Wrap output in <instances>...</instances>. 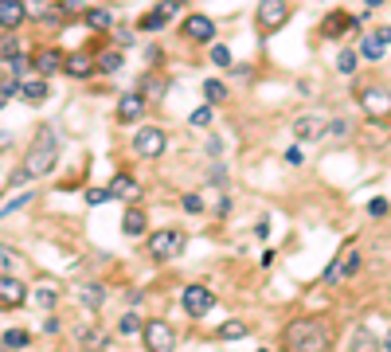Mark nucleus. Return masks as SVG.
I'll return each instance as SVG.
<instances>
[{
  "label": "nucleus",
  "mask_w": 391,
  "mask_h": 352,
  "mask_svg": "<svg viewBox=\"0 0 391 352\" xmlns=\"http://www.w3.org/2000/svg\"><path fill=\"white\" fill-rule=\"evenodd\" d=\"M286 352H332V325L325 317H297L282 329Z\"/></svg>",
  "instance_id": "nucleus-1"
},
{
  "label": "nucleus",
  "mask_w": 391,
  "mask_h": 352,
  "mask_svg": "<svg viewBox=\"0 0 391 352\" xmlns=\"http://www.w3.org/2000/svg\"><path fill=\"white\" fill-rule=\"evenodd\" d=\"M59 153H63L59 125L43 122V125L36 130V137H32L28 153H24V172H28V180H36V176H47V172H55V165H59Z\"/></svg>",
  "instance_id": "nucleus-2"
},
{
  "label": "nucleus",
  "mask_w": 391,
  "mask_h": 352,
  "mask_svg": "<svg viewBox=\"0 0 391 352\" xmlns=\"http://www.w3.org/2000/svg\"><path fill=\"white\" fill-rule=\"evenodd\" d=\"M290 16H293V4L290 0H258V8H255V24L262 36H270V32H282V28L290 24Z\"/></svg>",
  "instance_id": "nucleus-3"
},
{
  "label": "nucleus",
  "mask_w": 391,
  "mask_h": 352,
  "mask_svg": "<svg viewBox=\"0 0 391 352\" xmlns=\"http://www.w3.org/2000/svg\"><path fill=\"white\" fill-rule=\"evenodd\" d=\"M184 247H188V235L176 227H165V231L149 235V255L157 258V262H172L176 255H184Z\"/></svg>",
  "instance_id": "nucleus-4"
},
{
  "label": "nucleus",
  "mask_w": 391,
  "mask_h": 352,
  "mask_svg": "<svg viewBox=\"0 0 391 352\" xmlns=\"http://www.w3.org/2000/svg\"><path fill=\"white\" fill-rule=\"evenodd\" d=\"M165 149H169V134H165L160 125H141V130L134 134V153H137V157L157 161Z\"/></svg>",
  "instance_id": "nucleus-5"
},
{
  "label": "nucleus",
  "mask_w": 391,
  "mask_h": 352,
  "mask_svg": "<svg viewBox=\"0 0 391 352\" xmlns=\"http://www.w3.org/2000/svg\"><path fill=\"white\" fill-rule=\"evenodd\" d=\"M360 106H364L368 118L388 122L391 118V90L388 86H364V90H360Z\"/></svg>",
  "instance_id": "nucleus-6"
},
{
  "label": "nucleus",
  "mask_w": 391,
  "mask_h": 352,
  "mask_svg": "<svg viewBox=\"0 0 391 352\" xmlns=\"http://www.w3.org/2000/svg\"><path fill=\"white\" fill-rule=\"evenodd\" d=\"M141 337H145L149 352H176V333H172L169 321H145Z\"/></svg>",
  "instance_id": "nucleus-7"
},
{
  "label": "nucleus",
  "mask_w": 391,
  "mask_h": 352,
  "mask_svg": "<svg viewBox=\"0 0 391 352\" xmlns=\"http://www.w3.org/2000/svg\"><path fill=\"white\" fill-rule=\"evenodd\" d=\"M180 36L188 39V43H211L215 39V20L204 12H188L180 24Z\"/></svg>",
  "instance_id": "nucleus-8"
},
{
  "label": "nucleus",
  "mask_w": 391,
  "mask_h": 352,
  "mask_svg": "<svg viewBox=\"0 0 391 352\" xmlns=\"http://www.w3.org/2000/svg\"><path fill=\"white\" fill-rule=\"evenodd\" d=\"M180 305L188 317H208L211 305H215V293L208 290V286H188V290L180 293Z\"/></svg>",
  "instance_id": "nucleus-9"
},
{
  "label": "nucleus",
  "mask_w": 391,
  "mask_h": 352,
  "mask_svg": "<svg viewBox=\"0 0 391 352\" xmlns=\"http://www.w3.org/2000/svg\"><path fill=\"white\" fill-rule=\"evenodd\" d=\"M325 134H329V118L325 114H302V118H293V137L297 141H317Z\"/></svg>",
  "instance_id": "nucleus-10"
},
{
  "label": "nucleus",
  "mask_w": 391,
  "mask_h": 352,
  "mask_svg": "<svg viewBox=\"0 0 391 352\" xmlns=\"http://www.w3.org/2000/svg\"><path fill=\"white\" fill-rule=\"evenodd\" d=\"M94 71H98L94 51H71V55L63 59V74H71V79H90Z\"/></svg>",
  "instance_id": "nucleus-11"
},
{
  "label": "nucleus",
  "mask_w": 391,
  "mask_h": 352,
  "mask_svg": "<svg viewBox=\"0 0 391 352\" xmlns=\"http://www.w3.org/2000/svg\"><path fill=\"white\" fill-rule=\"evenodd\" d=\"M28 302V286L12 274H0V309H20Z\"/></svg>",
  "instance_id": "nucleus-12"
},
{
  "label": "nucleus",
  "mask_w": 391,
  "mask_h": 352,
  "mask_svg": "<svg viewBox=\"0 0 391 352\" xmlns=\"http://www.w3.org/2000/svg\"><path fill=\"white\" fill-rule=\"evenodd\" d=\"M356 24H360L356 16H344V12H329V16H325V20H321L317 36H321V39H341L344 32H352Z\"/></svg>",
  "instance_id": "nucleus-13"
},
{
  "label": "nucleus",
  "mask_w": 391,
  "mask_h": 352,
  "mask_svg": "<svg viewBox=\"0 0 391 352\" xmlns=\"http://www.w3.org/2000/svg\"><path fill=\"white\" fill-rule=\"evenodd\" d=\"M63 51H55V48H43V51H36L32 55V71L39 74V79H47V74H59L63 71Z\"/></svg>",
  "instance_id": "nucleus-14"
},
{
  "label": "nucleus",
  "mask_w": 391,
  "mask_h": 352,
  "mask_svg": "<svg viewBox=\"0 0 391 352\" xmlns=\"http://www.w3.org/2000/svg\"><path fill=\"white\" fill-rule=\"evenodd\" d=\"M24 20H28L24 0H0V32H16Z\"/></svg>",
  "instance_id": "nucleus-15"
},
{
  "label": "nucleus",
  "mask_w": 391,
  "mask_h": 352,
  "mask_svg": "<svg viewBox=\"0 0 391 352\" xmlns=\"http://www.w3.org/2000/svg\"><path fill=\"white\" fill-rule=\"evenodd\" d=\"M379 349H383V340H379L368 325H356L352 329V337H348V352H379Z\"/></svg>",
  "instance_id": "nucleus-16"
},
{
  "label": "nucleus",
  "mask_w": 391,
  "mask_h": 352,
  "mask_svg": "<svg viewBox=\"0 0 391 352\" xmlns=\"http://www.w3.org/2000/svg\"><path fill=\"white\" fill-rule=\"evenodd\" d=\"M137 196H141V188H137V180L129 172H118L110 180V200H137Z\"/></svg>",
  "instance_id": "nucleus-17"
},
{
  "label": "nucleus",
  "mask_w": 391,
  "mask_h": 352,
  "mask_svg": "<svg viewBox=\"0 0 391 352\" xmlns=\"http://www.w3.org/2000/svg\"><path fill=\"white\" fill-rule=\"evenodd\" d=\"M122 231H125V235H145V231H149V216L137 204L125 207V211H122Z\"/></svg>",
  "instance_id": "nucleus-18"
},
{
  "label": "nucleus",
  "mask_w": 391,
  "mask_h": 352,
  "mask_svg": "<svg viewBox=\"0 0 391 352\" xmlns=\"http://www.w3.org/2000/svg\"><path fill=\"white\" fill-rule=\"evenodd\" d=\"M145 114V94H125L122 102H118V118L122 122H137Z\"/></svg>",
  "instance_id": "nucleus-19"
},
{
  "label": "nucleus",
  "mask_w": 391,
  "mask_h": 352,
  "mask_svg": "<svg viewBox=\"0 0 391 352\" xmlns=\"http://www.w3.org/2000/svg\"><path fill=\"white\" fill-rule=\"evenodd\" d=\"M78 302H83L86 309H102V302H106V286H98V282L78 286Z\"/></svg>",
  "instance_id": "nucleus-20"
},
{
  "label": "nucleus",
  "mask_w": 391,
  "mask_h": 352,
  "mask_svg": "<svg viewBox=\"0 0 391 352\" xmlns=\"http://www.w3.org/2000/svg\"><path fill=\"white\" fill-rule=\"evenodd\" d=\"M122 67H125V55H122V48L102 51V55H98V71H102V74H118Z\"/></svg>",
  "instance_id": "nucleus-21"
},
{
  "label": "nucleus",
  "mask_w": 391,
  "mask_h": 352,
  "mask_svg": "<svg viewBox=\"0 0 391 352\" xmlns=\"http://www.w3.org/2000/svg\"><path fill=\"white\" fill-rule=\"evenodd\" d=\"M165 90H169V83H165L160 74H145V79H141V94H145V102H153V98L160 102Z\"/></svg>",
  "instance_id": "nucleus-22"
},
{
  "label": "nucleus",
  "mask_w": 391,
  "mask_h": 352,
  "mask_svg": "<svg viewBox=\"0 0 391 352\" xmlns=\"http://www.w3.org/2000/svg\"><path fill=\"white\" fill-rule=\"evenodd\" d=\"M20 55H24L20 39H16L12 32H4V36H0V63H12V59H20Z\"/></svg>",
  "instance_id": "nucleus-23"
},
{
  "label": "nucleus",
  "mask_w": 391,
  "mask_h": 352,
  "mask_svg": "<svg viewBox=\"0 0 391 352\" xmlns=\"http://www.w3.org/2000/svg\"><path fill=\"white\" fill-rule=\"evenodd\" d=\"M20 94H24V102H43V98H47V79H32V83H20Z\"/></svg>",
  "instance_id": "nucleus-24"
},
{
  "label": "nucleus",
  "mask_w": 391,
  "mask_h": 352,
  "mask_svg": "<svg viewBox=\"0 0 391 352\" xmlns=\"http://www.w3.org/2000/svg\"><path fill=\"white\" fill-rule=\"evenodd\" d=\"M78 340H83V349H106V333L102 329H78Z\"/></svg>",
  "instance_id": "nucleus-25"
},
{
  "label": "nucleus",
  "mask_w": 391,
  "mask_h": 352,
  "mask_svg": "<svg viewBox=\"0 0 391 352\" xmlns=\"http://www.w3.org/2000/svg\"><path fill=\"white\" fill-rule=\"evenodd\" d=\"M32 200H36V196H32V192H16L12 200H8V204H0V219H8V216H12V211H20V207H28V204H32Z\"/></svg>",
  "instance_id": "nucleus-26"
},
{
  "label": "nucleus",
  "mask_w": 391,
  "mask_h": 352,
  "mask_svg": "<svg viewBox=\"0 0 391 352\" xmlns=\"http://www.w3.org/2000/svg\"><path fill=\"white\" fill-rule=\"evenodd\" d=\"M20 262H24V255H20V251H12V247H0V274H12Z\"/></svg>",
  "instance_id": "nucleus-27"
},
{
  "label": "nucleus",
  "mask_w": 391,
  "mask_h": 352,
  "mask_svg": "<svg viewBox=\"0 0 391 352\" xmlns=\"http://www.w3.org/2000/svg\"><path fill=\"white\" fill-rule=\"evenodd\" d=\"M204 98H208L211 106H220V102H227V86H223L220 79H208V83H204Z\"/></svg>",
  "instance_id": "nucleus-28"
},
{
  "label": "nucleus",
  "mask_w": 391,
  "mask_h": 352,
  "mask_svg": "<svg viewBox=\"0 0 391 352\" xmlns=\"http://www.w3.org/2000/svg\"><path fill=\"white\" fill-rule=\"evenodd\" d=\"M169 20H172V16H165V12H160V8H157V12L141 16V20H137V28H141V32H160V28L169 24Z\"/></svg>",
  "instance_id": "nucleus-29"
},
{
  "label": "nucleus",
  "mask_w": 391,
  "mask_h": 352,
  "mask_svg": "<svg viewBox=\"0 0 391 352\" xmlns=\"http://www.w3.org/2000/svg\"><path fill=\"white\" fill-rule=\"evenodd\" d=\"M141 329H145V321H141L137 313H122V321H118V333H122V337H134V333H141Z\"/></svg>",
  "instance_id": "nucleus-30"
},
{
  "label": "nucleus",
  "mask_w": 391,
  "mask_h": 352,
  "mask_svg": "<svg viewBox=\"0 0 391 352\" xmlns=\"http://www.w3.org/2000/svg\"><path fill=\"white\" fill-rule=\"evenodd\" d=\"M251 329L243 325V321H227V325H220V340H243Z\"/></svg>",
  "instance_id": "nucleus-31"
},
{
  "label": "nucleus",
  "mask_w": 391,
  "mask_h": 352,
  "mask_svg": "<svg viewBox=\"0 0 391 352\" xmlns=\"http://www.w3.org/2000/svg\"><path fill=\"white\" fill-rule=\"evenodd\" d=\"M360 55H364V59H383V43H379L376 36H368V39H360Z\"/></svg>",
  "instance_id": "nucleus-32"
},
{
  "label": "nucleus",
  "mask_w": 391,
  "mask_h": 352,
  "mask_svg": "<svg viewBox=\"0 0 391 352\" xmlns=\"http://www.w3.org/2000/svg\"><path fill=\"white\" fill-rule=\"evenodd\" d=\"M86 24L98 32V28H110V24H114V16L106 12V8H90V12H86Z\"/></svg>",
  "instance_id": "nucleus-33"
},
{
  "label": "nucleus",
  "mask_w": 391,
  "mask_h": 352,
  "mask_svg": "<svg viewBox=\"0 0 391 352\" xmlns=\"http://www.w3.org/2000/svg\"><path fill=\"white\" fill-rule=\"evenodd\" d=\"M28 340H32V333H24V329H8V333H4V349H24Z\"/></svg>",
  "instance_id": "nucleus-34"
},
{
  "label": "nucleus",
  "mask_w": 391,
  "mask_h": 352,
  "mask_svg": "<svg viewBox=\"0 0 391 352\" xmlns=\"http://www.w3.org/2000/svg\"><path fill=\"white\" fill-rule=\"evenodd\" d=\"M180 207L188 211V216H200V211H204V200H200L196 192H184L180 196Z\"/></svg>",
  "instance_id": "nucleus-35"
},
{
  "label": "nucleus",
  "mask_w": 391,
  "mask_h": 352,
  "mask_svg": "<svg viewBox=\"0 0 391 352\" xmlns=\"http://www.w3.org/2000/svg\"><path fill=\"white\" fill-rule=\"evenodd\" d=\"M337 71H341V74H352L356 71V51L344 48L341 55H337Z\"/></svg>",
  "instance_id": "nucleus-36"
},
{
  "label": "nucleus",
  "mask_w": 391,
  "mask_h": 352,
  "mask_svg": "<svg viewBox=\"0 0 391 352\" xmlns=\"http://www.w3.org/2000/svg\"><path fill=\"white\" fill-rule=\"evenodd\" d=\"M211 63L215 67H231V51L223 48V43H211Z\"/></svg>",
  "instance_id": "nucleus-37"
},
{
  "label": "nucleus",
  "mask_w": 391,
  "mask_h": 352,
  "mask_svg": "<svg viewBox=\"0 0 391 352\" xmlns=\"http://www.w3.org/2000/svg\"><path fill=\"white\" fill-rule=\"evenodd\" d=\"M211 114H215V110H211V102H208V106H200V110H196V114H192V118H188V122H192L196 130H204V125L211 122Z\"/></svg>",
  "instance_id": "nucleus-38"
},
{
  "label": "nucleus",
  "mask_w": 391,
  "mask_h": 352,
  "mask_svg": "<svg viewBox=\"0 0 391 352\" xmlns=\"http://www.w3.org/2000/svg\"><path fill=\"white\" fill-rule=\"evenodd\" d=\"M106 200H110V188H90V192H86V204H90V207L106 204Z\"/></svg>",
  "instance_id": "nucleus-39"
},
{
  "label": "nucleus",
  "mask_w": 391,
  "mask_h": 352,
  "mask_svg": "<svg viewBox=\"0 0 391 352\" xmlns=\"http://www.w3.org/2000/svg\"><path fill=\"white\" fill-rule=\"evenodd\" d=\"M36 302L43 305V309H55V290H51V286H43V290H36Z\"/></svg>",
  "instance_id": "nucleus-40"
},
{
  "label": "nucleus",
  "mask_w": 391,
  "mask_h": 352,
  "mask_svg": "<svg viewBox=\"0 0 391 352\" xmlns=\"http://www.w3.org/2000/svg\"><path fill=\"white\" fill-rule=\"evenodd\" d=\"M329 134L332 137H348V134H352V125H348V122H329Z\"/></svg>",
  "instance_id": "nucleus-41"
},
{
  "label": "nucleus",
  "mask_w": 391,
  "mask_h": 352,
  "mask_svg": "<svg viewBox=\"0 0 391 352\" xmlns=\"http://www.w3.org/2000/svg\"><path fill=\"white\" fill-rule=\"evenodd\" d=\"M208 180H211V184H223V180H227V169H223V165H211Z\"/></svg>",
  "instance_id": "nucleus-42"
},
{
  "label": "nucleus",
  "mask_w": 391,
  "mask_h": 352,
  "mask_svg": "<svg viewBox=\"0 0 391 352\" xmlns=\"http://www.w3.org/2000/svg\"><path fill=\"white\" fill-rule=\"evenodd\" d=\"M368 216H388V200H372V204H368Z\"/></svg>",
  "instance_id": "nucleus-43"
},
{
  "label": "nucleus",
  "mask_w": 391,
  "mask_h": 352,
  "mask_svg": "<svg viewBox=\"0 0 391 352\" xmlns=\"http://www.w3.org/2000/svg\"><path fill=\"white\" fill-rule=\"evenodd\" d=\"M286 161H290V165H302V149H286Z\"/></svg>",
  "instance_id": "nucleus-44"
},
{
  "label": "nucleus",
  "mask_w": 391,
  "mask_h": 352,
  "mask_svg": "<svg viewBox=\"0 0 391 352\" xmlns=\"http://www.w3.org/2000/svg\"><path fill=\"white\" fill-rule=\"evenodd\" d=\"M227 211H231V200H227V196H223L220 204H215V216H227Z\"/></svg>",
  "instance_id": "nucleus-45"
},
{
  "label": "nucleus",
  "mask_w": 391,
  "mask_h": 352,
  "mask_svg": "<svg viewBox=\"0 0 391 352\" xmlns=\"http://www.w3.org/2000/svg\"><path fill=\"white\" fill-rule=\"evenodd\" d=\"M376 39L383 43V48H388V43H391V28H379V32H376Z\"/></svg>",
  "instance_id": "nucleus-46"
},
{
  "label": "nucleus",
  "mask_w": 391,
  "mask_h": 352,
  "mask_svg": "<svg viewBox=\"0 0 391 352\" xmlns=\"http://www.w3.org/2000/svg\"><path fill=\"white\" fill-rule=\"evenodd\" d=\"M364 4H368V8H379V4H383V0H364Z\"/></svg>",
  "instance_id": "nucleus-47"
},
{
  "label": "nucleus",
  "mask_w": 391,
  "mask_h": 352,
  "mask_svg": "<svg viewBox=\"0 0 391 352\" xmlns=\"http://www.w3.org/2000/svg\"><path fill=\"white\" fill-rule=\"evenodd\" d=\"M8 137H12V134H0V145H8Z\"/></svg>",
  "instance_id": "nucleus-48"
},
{
  "label": "nucleus",
  "mask_w": 391,
  "mask_h": 352,
  "mask_svg": "<svg viewBox=\"0 0 391 352\" xmlns=\"http://www.w3.org/2000/svg\"><path fill=\"white\" fill-rule=\"evenodd\" d=\"M383 349H388V352H391V333H388V340H383Z\"/></svg>",
  "instance_id": "nucleus-49"
},
{
  "label": "nucleus",
  "mask_w": 391,
  "mask_h": 352,
  "mask_svg": "<svg viewBox=\"0 0 391 352\" xmlns=\"http://www.w3.org/2000/svg\"><path fill=\"white\" fill-rule=\"evenodd\" d=\"M4 98H8V94H4V90H0V106H4Z\"/></svg>",
  "instance_id": "nucleus-50"
},
{
  "label": "nucleus",
  "mask_w": 391,
  "mask_h": 352,
  "mask_svg": "<svg viewBox=\"0 0 391 352\" xmlns=\"http://www.w3.org/2000/svg\"><path fill=\"white\" fill-rule=\"evenodd\" d=\"M258 352H266V349H258Z\"/></svg>",
  "instance_id": "nucleus-51"
}]
</instances>
